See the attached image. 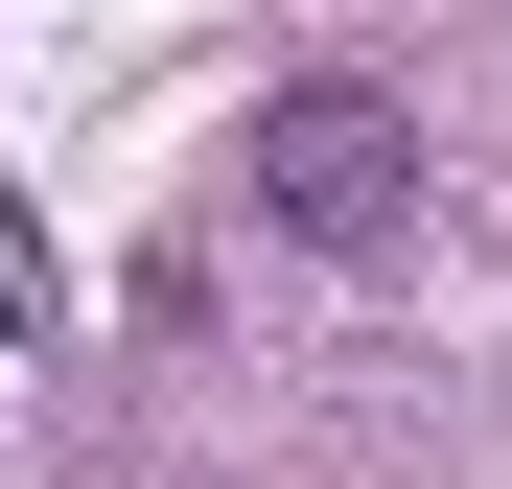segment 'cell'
I'll return each mask as SVG.
<instances>
[{"label":"cell","instance_id":"obj_1","mask_svg":"<svg viewBox=\"0 0 512 489\" xmlns=\"http://www.w3.org/2000/svg\"><path fill=\"white\" fill-rule=\"evenodd\" d=\"M256 233H303V257H396L419 233V117L373 94V70L256 94Z\"/></svg>","mask_w":512,"mask_h":489}]
</instances>
